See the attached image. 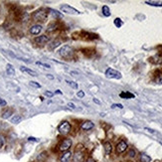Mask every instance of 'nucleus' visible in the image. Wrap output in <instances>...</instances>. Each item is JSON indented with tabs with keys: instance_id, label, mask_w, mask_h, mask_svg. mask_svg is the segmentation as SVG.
<instances>
[{
	"instance_id": "nucleus-1",
	"label": "nucleus",
	"mask_w": 162,
	"mask_h": 162,
	"mask_svg": "<svg viewBox=\"0 0 162 162\" xmlns=\"http://www.w3.org/2000/svg\"><path fill=\"white\" fill-rule=\"evenodd\" d=\"M74 48L72 46L65 45L61 47V49L59 50V55L64 59H72L74 56Z\"/></svg>"
},
{
	"instance_id": "nucleus-2",
	"label": "nucleus",
	"mask_w": 162,
	"mask_h": 162,
	"mask_svg": "<svg viewBox=\"0 0 162 162\" xmlns=\"http://www.w3.org/2000/svg\"><path fill=\"white\" fill-rule=\"evenodd\" d=\"M71 123L69 122H67V120H65V122H62L61 124L59 125V127H58V131H59L60 134L62 135H67L70 133V131H71Z\"/></svg>"
},
{
	"instance_id": "nucleus-3",
	"label": "nucleus",
	"mask_w": 162,
	"mask_h": 162,
	"mask_svg": "<svg viewBox=\"0 0 162 162\" xmlns=\"http://www.w3.org/2000/svg\"><path fill=\"white\" fill-rule=\"evenodd\" d=\"M47 16H48V13L47 11L44 10V9H39V10L35 11L33 13V19L35 21H40V22H43V21H45L46 19H47Z\"/></svg>"
},
{
	"instance_id": "nucleus-4",
	"label": "nucleus",
	"mask_w": 162,
	"mask_h": 162,
	"mask_svg": "<svg viewBox=\"0 0 162 162\" xmlns=\"http://www.w3.org/2000/svg\"><path fill=\"white\" fill-rule=\"evenodd\" d=\"M72 144H73V141H72V139L65 138V139H63L62 141L59 143V145H58V149H59L60 151H63V152L69 151V149L71 148Z\"/></svg>"
},
{
	"instance_id": "nucleus-5",
	"label": "nucleus",
	"mask_w": 162,
	"mask_h": 162,
	"mask_svg": "<svg viewBox=\"0 0 162 162\" xmlns=\"http://www.w3.org/2000/svg\"><path fill=\"white\" fill-rule=\"evenodd\" d=\"M105 77L108 79H117V80H119L122 78V74L119 72L115 69H112V68H108L105 71Z\"/></svg>"
},
{
	"instance_id": "nucleus-6",
	"label": "nucleus",
	"mask_w": 162,
	"mask_h": 162,
	"mask_svg": "<svg viewBox=\"0 0 162 162\" xmlns=\"http://www.w3.org/2000/svg\"><path fill=\"white\" fill-rule=\"evenodd\" d=\"M62 12H65V13H69V14H80L81 12L77 9L73 8L72 6L68 5V4H63V5L60 7Z\"/></svg>"
},
{
	"instance_id": "nucleus-7",
	"label": "nucleus",
	"mask_w": 162,
	"mask_h": 162,
	"mask_svg": "<svg viewBox=\"0 0 162 162\" xmlns=\"http://www.w3.org/2000/svg\"><path fill=\"white\" fill-rule=\"evenodd\" d=\"M84 152L81 149H78L75 151V154L73 155V162H84Z\"/></svg>"
},
{
	"instance_id": "nucleus-8",
	"label": "nucleus",
	"mask_w": 162,
	"mask_h": 162,
	"mask_svg": "<svg viewBox=\"0 0 162 162\" xmlns=\"http://www.w3.org/2000/svg\"><path fill=\"white\" fill-rule=\"evenodd\" d=\"M49 41H50V37L47 35H41V36H38V37L35 38V42L39 45L46 44V43H48Z\"/></svg>"
},
{
	"instance_id": "nucleus-9",
	"label": "nucleus",
	"mask_w": 162,
	"mask_h": 162,
	"mask_svg": "<svg viewBox=\"0 0 162 162\" xmlns=\"http://www.w3.org/2000/svg\"><path fill=\"white\" fill-rule=\"evenodd\" d=\"M94 126H95V124H94L93 122H91V120H86V122H84L82 123L81 128L84 130V131H89V130L93 129Z\"/></svg>"
},
{
	"instance_id": "nucleus-10",
	"label": "nucleus",
	"mask_w": 162,
	"mask_h": 162,
	"mask_svg": "<svg viewBox=\"0 0 162 162\" xmlns=\"http://www.w3.org/2000/svg\"><path fill=\"white\" fill-rule=\"evenodd\" d=\"M127 149V143L124 141V140H122L117 143V153H122Z\"/></svg>"
},
{
	"instance_id": "nucleus-11",
	"label": "nucleus",
	"mask_w": 162,
	"mask_h": 162,
	"mask_svg": "<svg viewBox=\"0 0 162 162\" xmlns=\"http://www.w3.org/2000/svg\"><path fill=\"white\" fill-rule=\"evenodd\" d=\"M41 31H42V26L39 25V24H35V25L31 26L29 32L32 35H38V34L41 33Z\"/></svg>"
},
{
	"instance_id": "nucleus-12",
	"label": "nucleus",
	"mask_w": 162,
	"mask_h": 162,
	"mask_svg": "<svg viewBox=\"0 0 162 162\" xmlns=\"http://www.w3.org/2000/svg\"><path fill=\"white\" fill-rule=\"evenodd\" d=\"M72 158H73V154H72V152L69 150V151L64 152V154L61 156L60 160H61V162H70Z\"/></svg>"
},
{
	"instance_id": "nucleus-13",
	"label": "nucleus",
	"mask_w": 162,
	"mask_h": 162,
	"mask_svg": "<svg viewBox=\"0 0 162 162\" xmlns=\"http://www.w3.org/2000/svg\"><path fill=\"white\" fill-rule=\"evenodd\" d=\"M20 70L23 72V73L28 74L29 76H32V77H37L38 76V74L36 73L35 71H33V70H31V69H28V68H26V67H23V66L20 67Z\"/></svg>"
},
{
	"instance_id": "nucleus-14",
	"label": "nucleus",
	"mask_w": 162,
	"mask_h": 162,
	"mask_svg": "<svg viewBox=\"0 0 162 162\" xmlns=\"http://www.w3.org/2000/svg\"><path fill=\"white\" fill-rule=\"evenodd\" d=\"M103 148H105V152L106 155H108V154L112 153V145L110 142H105V144H103Z\"/></svg>"
},
{
	"instance_id": "nucleus-15",
	"label": "nucleus",
	"mask_w": 162,
	"mask_h": 162,
	"mask_svg": "<svg viewBox=\"0 0 162 162\" xmlns=\"http://www.w3.org/2000/svg\"><path fill=\"white\" fill-rule=\"evenodd\" d=\"M59 27H60L59 23L54 22V23L50 24V25L48 26V28H47V32H53V31H56Z\"/></svg>"
},
{
	"instance_id": "nucleus-16",
	"label": "nucleus",
	"mask_w": 162,
	"mask_h": 162,
	"mask_svg": "<svg viewBox=\"0 0 162 162\" xmlns=\"http://www.w3.org/2000/svg\"><path fill=\"white\" fill-rule=\"evenodd\" d=\"M119 96L122 98H127V100H128V98H133L134 95L131 93H129V91H122V93L119 94Z\"/></svg>"
},
{
	"instance_id": "nucleus-17",
	"label": "nucleus",
	"mask_w": 162,
	"mask_h": 162,
	"mask_svg": "<svg viewBox=\"0 0 162 162\" xmlns=\"http://www.w3.org/2000/svg\"><path fill=\"white\" fill-rule=\"evenodd\" d=\"M6 73L7 75H9V76H14V75H15V70H14V67L12 66L11 64H7Z\"/></svg>"
},
{
	"instance_id": "nucleus-18",
	"label": "nucleus",
	"mask_w": 162,
	"mask_h": 162,
	"mask_svg": "<svg viewBox=\"0 0 162 162\" xmlns=\"http://www.w3.org/2000/svg\"><path fill=\"white\" fill-rule=\"evenodd\" d=\"M83 35H84V39L93 40V39H96V38H98V36L95 35V34H91V33H87V32H84V33H83Z\"/></svg>"
},
{
	"instance_id": "nucleus-19",
	"label": "nucleus",
	"mask_w": 162,
	"mask_h": 162,
	"mask_svg": "<svg viewBox=\"0 0 162 162\" xmlns=\"http://www.w3.org/2000/svg\"><path fill=\"white\" fill-rule=\"evenodd\" d=\"M140 161L141 162H150L151 157L149 155H147V154H145V153H141L140 154Z\"/></svg>"
},
{
	"instance_id": "nucleus-20",
	"label": "nucleus",
	"mask_w": 162,
	"mask_h": 162,
	"mask_svg": "<svg viewBox=\"0 0 162 162\" xmlns=\"http://www.w3.org/2000/svg\"><path fill=\"white\" fill-rule=\"evenodd\" d=\"M21 120H22V117H21L20 115H13V117H11V122L14 123V124L19 123Z\"/></svg>"
},
{
	"instance_id": "nucleus-21",
	"label": "nucleus",
	"mask_w": 162,
	"mask_h": 162,
	"mask_svg": "<svg viewBox=\"0 0 162 162\" xmlns=\"http://www.w3.org/2000/svg\"><path fill=\"white\" fill-rule=\"evenodd\" d=\"M12 113H13V112H12V110H5L4 112H2L1 117L3 118V119H7V118L10 117V115H12Z\"/></svg>"
},
{
	"instance_id": "nucleus-22",
	"label": "nucleus",
	"mask_w": 162,
	"mask_h": 162,
	"mask_svg": "<svg viewBox=\"0 0 162 162\" xmlns=\"http://www.w3.org/2000/svg\"><path fill=\"white\" fill-rule=\"evenodd\" d=\"M145 3L150 6H156V7L162 6V1H145Z\"/></svg>"
},
{
	"instance_id": "nucleus-23",
	"label": "nucleus",
	"mask_w": 162,
	"mask_h": 162,
	"mask_svg": "<svg viewBox=\"0 0 162 162\" xmlns=\"http://www.w3.org/2000/svg\"><path fill=\"white\" fill-rule=\"evenodd\" d=\"M60 45H61V40H55L52 42V44H50V49L54 50L55 48H57L58 46H60Z\"/></svg>"
},
{
	"instance_id": "nucleus-24",
	"label": "nucleus",
	"mask_w": 162,
	"mask_h": 162,
	"mask_svg": "<svg viewBox=\"0 0 162 162\" xmlns=\"http://www.w3.org/2000/svg\"><path fill=\"white\" fill-rule=\"evenodd\" d=\"M103 14L105 15V17H110V8H108V6H103Z\"/></svg>"
},
{
	"instance_id": "nucleus-25",
	"label": "nucleus",
	"mask_w": 162,
	"mask_h": 162,
	"mask_svg": "<svg viewBox=\"0 0 162 162\" xmlns=\"http://www.w3.org/2000/svg\"><path fill=\"white\" fill-rule=\"evenodd\" d=\"M51 12H52V15L55 16V18H58V19H61L63 17V14L61 13V12H58L57 10H51Z\"/></svg>"
},
{
	"instance_id": "nucleus-26",
	"label": "nucleus",
	"mask_w": 162,
	"mask_h": 162,
	"mask_svg": "<svg viewBox=\"0 0 162 162\" xmlns=\"http://www.w3.org/2000/svg\"><path fill=\"white\" fill-rule=\"evenodd\" d=\"M66 83L69 84L70 87H71V88H73V89H77L79 88V86H78V84L77 83H75V82H73V81H69V80H66Z\"/></svg>"
},
{
	"instance_id": "nucleus-27",
	"label": "nucleus",
	"mask_w": 162,
	"mask_h": 162,
	"mask_svg": "<svg viewBox=\"0 0 162 162\" xmlns=\"http://www.w3.org/2000/svg\"><path fill=\"white\" fill-rule=\"evenodd\" d=\"M113 24H115V26H117V28H120L122 26V19L120 18H115V21H113Z\"/></svg>"
},
{
	"instance_id": "nucleus-28",
	"label": "nucleus",
	"mask_w": 162,
	"mask_h": 162,
	"mask_svg": "<svg viewBox=\"0 0 162 162\" xmlns=\"http://www.w3.org/2000/svg\"><path fill=\"white\" fill-rule=\"evenodd\" d=\"M4 144H5V136L3 134H0V148H2Z\"/></svg>"
},
{
	"instance_id": "nucleus-29",
	"label": "nucleus",
	"mask_w": 162,
	"mask_h": 162,
	"mask_svg": "<svg viewBox=\"0 0 162 162\" xmlns=\"http://www.w3.org/2000/svg\"><path fill=\"white\" fill-rule=\"evenodd\" d=\"M155 82L157 84H162V73H159L158 75H157V77L155 79Z\"/></svg>"
},
{
	"instance_id": "nucleus-30",
	"label": "nucleus",
	"mask_w": 162,
	"mask_h": 162,
	"mask_svg": "<svg viewBox=\"0 0 162 162\" xmlns=\"http://www.w3.org/2000/svg\"><path fill=\"white\" fill-rule=\"evenodd\" d=\"M29 84H30V86H32V87H34V88H36V89H40L41 88V84L39 83H37V82L31 81Z\"/></svg>"
},
{
	"instance_id": "nucleus-31",
	"label": "nucleus",
	"mask_w": 162,
	"mask_h": 162,
	"mask_svg": "<svg viewBox=\"0 0 162 162\" xmlns=\"http://www.w3.org/2000/svg\"><path fill=\"white\" fill-rule=\"evenodd\" d=\"M36 64L38 65V66H41V67H44L46 69H51V66L48 64H45V63H41V62H37Z\"/></svg>"
},
{
	"instance_id": "nucleus-32",
	"label": "nucleus",
	"mask_w": 162,
	"mask_h": 162,
	"mask_svg": "<svg viewBox=\"0 0 162 162\" xmlns=\"http://www.w3.org/2000/svg\"><path fill=\"white\" fill-rule=\"evenodd\" d=\"M112 108H120V110H122V108H123V105H120V103H115V105H112Z\"/></svg>"
},
{
	"instance_id": "nucleus-33",
	"label": "nucleus",
	"mask_w": 162,
	"mask_h": 162,
	"mask_svg": "<svg viewBox=\"0 0 162 162\" xmlns=\"http://www.w3.org/2000/svg\"><path fill=\"white\" fill-rule=\"evenodd\" d=\"M77 96H78V98H84V93L83 91H78V93H77Z\"/></svg>"
},
{
	"instance_id": "nucleus-34",
	"label": "nucleus",
	"mask_w": 162,
	"mask_h": 162,
	"mask_svg": "<svg viewBox=\"0 0 162 162\" xmlns=\"http://www.w3.org/2000/svg\"><path fill=\"white\" fill-rule=\"evenodd\" d=\"M45 96H49V98H51V96H54V93H52V91H45Z\"/></svg>"
},
{
	"instance_id": "nucleus-35",
	"label": "nucleus",
	"mask_w": 162,
	"mask_h": 162,
	"mask_svg": "<svg viewBox=\"0 0 162 162\" xmlns=\"http://www.w3.org/2000/svg\"><path fill=\"white\" fill-rule=\"evenodd\" d=\"M128 155H129L130 157H134V156H135V151H134V150H129Z\"/></svg>"
},
{
	"instance_id": "nucleus-36",
	"label": "nucleus",
	"mask_w": 162,
	"mask_h": 162,
	"mask_svg": "<svg viewBox=\"0 0 162 162\" xmlns=\"http://www.w3.org/2000/svg\"><path fill=\"white\" fill-rule=\"evenodd\" d=\"M68 106H69V108H71V110H75V108H76L74 103H68Z\"/></svg>"
},
{
	"instance_id": "nucleus-37",
	"label": "nucleus",
	"mask_w": 162,
	"mask_h": 162,
	"mask_svg": "<svg viewBox=\"0 0 162 162\" xmlns=\"http://www.w3.org/2000/svg\"><path fill=\"white\" fill-rule=\"evenodd\" d=\"M84 162H96V161H95V159H93L91 157H89V158L87 159V160H84Z\"/></svg>"
},
{
	"instance_id": "nucleus-38",
	"label": "nucleus",
	"mask_w": 162,
	"mask_h": 162,
	"mask_svg": "<svg viewBox=\"0 0 162 162\" xmlns=\"http://www.w3.org/2000/svg\"><path fill=\"white\" fill-rule=\"evenodd\" d=\"M6 105V101H3L1 98H0V105Z\"/></svg>"
},
{
	"instance_id": "nucleus-39",
	"label": "nucleus",
	"mask_w": 162,
	"mask_h": 162,
	"mask_svg": "<svg viewBox=\"0 0 162 162\" xmlns=\"http://www.w3.org/2000/svg\"><path fill=\"white\" fill-rule=\"evenodd\" d=\"M47 78L50 80H54V76H52V75H47Z\"/></svg>"
},
{
	"instance_id": "nucleus-40",
	"label": "nucleus",
	"mask_w": 162,
	"mask_h": 162,
	"mask_svg": "<svg viewBox=\"0 0 162 162\" xmlns=\"http://www.w3.org/2000/svg\"><path fill=\"white\" fill-rule=\"evenodd\" d=\"M94 101H95L96 103H98V105H101V101H98V98H94Z\"/></svg>"
},
{
	"instance_id": "nucleus-41",
	"label": "nucleus",
	"mask_w": 162,
	"mask_h": 162,
	"mask_svg": "<svg viewBox=\"0 0 162 162\" xmlns=\"http://www.w3.org/2000/svg\"><path fill=\"white\" fill-rule=\"evenodd\" d=\"M55 94H57V95H62V91H60V89H57L56 93H55Z\"/></svg>"
},
{
	"instance_id": "nucleus-42",
	"label": "nucleus",
	"mask_w": 162,
	"mask_h": 162,
	"mask_svg": "<svg viewBox=\"0 0 162 162\" xmlns=\"http://www.w3.org/2000/svg\"><path fill=\"white\" fill-rule=\"evenodd\" d=\"M28 139L30 140V141H37V139H36V138H33V137H29Z\"/></svg>"
},
{
	"instance_id": "nucleus-43",
	"label": "nucleus",
	"mask_w": 162,
	"mask_h": 162,
	"mask_svg": "<svg viewBox=\"0 0 162 162\" xmlns=\"http://www.w3.org/2000/svg\"><path fill=\"white\" fill-rule=\"evenodd\" d=\"M155 162H158V161H155Z\"/></svg>"
}]
</instances>
